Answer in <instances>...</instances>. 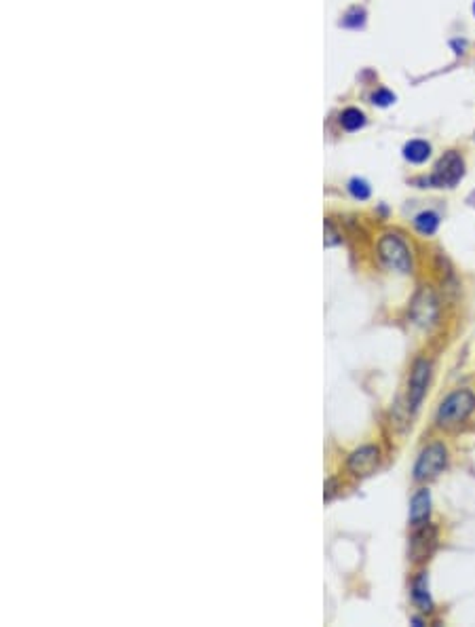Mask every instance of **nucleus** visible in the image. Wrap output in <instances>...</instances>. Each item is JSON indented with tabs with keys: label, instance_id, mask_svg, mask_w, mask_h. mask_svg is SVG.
<instances>
[{
	"label": "nucleus",
	"instance_id": "8",
	"mask_svg": "<svg viewBox=\"0 0 475 627\" xmlns=\"http://www.w3.org/2000/svg\"><path fill=\"white\" fill-rule=\"evenodd\" d=\"M435 539H437L435 537V528H431V526L421 528V531L410 541V553H412V557L414 559H425L433 551Z\"/></svg>",
	"mask_w": 475,
	"mask_h": 627
},
{
	"label": "nucleus",
	"instance_id": "2",
	"mask_svg": "<svg viewBox=\"0 0 475 627\" xmlns=\"http://www.w3.org/2000/svg\"><path fill=\"white\" fill-rule=\"evenodd\" d=\"M378 256L385 262V267H389L391 271H397L403 275L412 273V256L401 237L391 235V233L385 235L378 241Z\"/></svg>",
	"mask_w": 475,
	"mask_h": 627
},
{
	"label": "nucleus",
	"instance_id": "17",
	"mask_svg": "<svg viewBox=\"0 0 475 627\" xmlns=\"http://www.w3.org/2000/svg\"><path fill=\"white\" fill-rule=\"evenodd\" d=\"M363 11L361 9H355V11H351L347 17H345V25H349V28H359L361 23H363Z\"/></svg>",
	"mask_w": 475,
	"mask_h": 627
},
{
	"label": "nucleus",
	"instance_id": "5",
	"mask_svg": "<svg viewBox=\"0 0 475 627\" xmlns=\"http://www.w3.org/2000/svg\"><path fill=\"white\" fill-rule=\"evenodd\" d=\"M437 315H439V307H437V298H435L433 289L427 285L421 287L410 305L412 321L421 327H431L437 321Z\"/></svg>",
	"mask_w": 475,
	"mask_h": 627
},
{
	"label": "nucleus",
	"instance_id": "18",
	"mask_svg": "<svg viewBox=\"0 0 475 627\" xmlns=\"http://www.w3.org/2000/svg\"><path fill=\"white\" fill-rule=\"evenodd\" d=\"M334 488H336V486H334V480H327V482H325V501H330V499L334 497V492H336Z\"/></svg>",
	"mask_w": 475,
	"mask_h": 627
},
{
	"label": "nucleus",
	"instance_id": "15",
	"mask_svg": "<svg viewBox=\"0 0 475 627\" xmlns=\"http://www.w3.org/2000/svg\"><path fill=\"white\" fill-rule=\"evenodd\" d=\"M372 100H374V104L376 106H391L393 102H395V95L391 93V91H387V89H378L374 95H372Z\"/></svg>",
	"mask_w": 475,
	"mask_h": 627
},
{
	"label": "nucleus",
	"instance_id": "14",
	"mask_svg": "<svg viewBox=\"0 0 475 627\" xmlns=\"http://www.w3.org/2000/svg\"><path fill=\"white\" fill-rule=\"evenodd\" d=\"M349 192L355 196V199H367V196H370V186H367V182L355 178V180L349 182Z\"/></svg>",
	"mask_w": 475,
	"mask_h": 627
},
{
	"label": "nucleus",
	"instance_id": "13",
	"mask_svg": "<svg viewBox=\"0 0 475 627\" xmlns=\"http://www.w3.org/2000/svg\"><path fill=\"white\" fill-rule=\"evenodd\" d=\"M341 125H343L347 131H355V129H359V127L365 125V116H363V112H359L357 108H349V110H345V112L341 114Z\"/></svg>",
	"mask_w": 475,
	"mask_h": 627
},
{
	"label": "nucleus",
	"instance_id": "9",
	"mask_svg": "<svg viewBox=\"0 0 475 627\" xmlns=\"http://www.w3.org/2000/svg\"><path fill=\"white\" fill-rule=\"evenodd\" d=\"M429 513H431V494L429 490H418L410 503V522L414 526H421L423 522L429 520Z\"/></svg>",
	"mask_w": 475,
	"mask_h": 627
},
{
	"label": "nucleus",
	"instance_id": "11",
	"mask_svg": "<svg viewBox=\"0 0 475 627\" xmlns=\"http://www.w3.org/2000/svg\"><path fill=\"white\" fill-rule=\"evenodd\" d=\"M431 154V146L423 140H412L403 146V156L410 163H425Z\"/></svg>",
	"mask_w": 475,
	"mask_h": 627
},
{
	"label": "nucleus",
	"instance_id": "7",
	"mask_svg": "<svg viewBox=\"0 0 475 627\" xmlns=\"http://www.w3.org/2000/svg\"><path fill=\"white\" fill-rule=\"evenodd\" d=\"M378 463H381V452H378V448H376V446H361V448H357V450L349 456L347 467H349V471H351L353 475L365 477V475H370V473H374V471H376Z\"/></svg>",
	"mask_w": 475,
	"mask_h": 627
},
{
	"label": "nucleus",
	"instance_id": "4",
	"mask_svg": "<svg viewBox=\"0 0 475 627\" xmlns=\"http://www.w3.org/2000/svg\"><path fill=\"white\" fill-rule=\"evenodd\" d=\"M446 463H448V452H446L444 444H431V446H427L421 452V456L416 460L414 477L418 482L431 480V477H435L439 471L446 467Z\"/></svg>",
	"mask_w": 475,
	"mask_h": 627
},
{
	"label": "nucleus",
	"instance_id": "12",
	"mask_svg": "<svg viewBox=\"0 0 475 627\" xmlns=\"http://www.w3.org/2000/svg\"><path fill=\"white\" fill-rule=\"evenodd\" d=\"M414 226L423 235H433L437 230V226H439V216L433 214V212H423L414 218Z\"/></svg>",
	"mask_w": 475,
	"mask_h": 627
},
{
	"label": "nucleus",
	"instance_id": "10",
	"mask_svg": "<svg viewBox=\"0 0 475 627\" xmlns=\"http://www.w3.org/2000/svg\"><path fill=\"white\" fill-rule=\"evenodd\" d=\"M412 600L416 606H421V610H431V596H429V587H427V575L421 573L414 583H412Z\"/></svg>",
	"mask_w": 475,
	"mask_h": 627
},
{
	"label": "nucleus",
	"instance_id": "19",
	"mask_svg": "<svg viewBox=\"0 0 475 627\" xmlns=\"http://www.w3.org/2000/svg\"><path fill=\"white\" fill-rule=\"evenodd\" d=\"M473 13H475V3H473Z\"/></svg>",
	"mask_w": 475,
	"mask_h": 627
},
{
	"label": "nucleus",
	"instance_id": "6",
	"mask_svg": "<svg viewBox=\"0 0 475 627\" xmlns=\"http://www.w3.org/2000/svg\"><path fill=\"white\" fill-rule=\"evenodd\" d=\"M429 378H431V364L427 359H418L414 361L412 366V374H410V384H408V404L412 410H418L427 387H429Z\"/></svg>",
	"mask_w": 475,
	"mask_h": 627
},
{
	"label": "nucleus",
	"instance_id": "16",
	"mask_svg": "<svg viewBox=\"0 0 475 627\" xmlns=\"http://www.w3.org/2000/svg\"><path fill=\"white\" fill-rule=\"evenodd\" d=\"M325 247H334V245H338L343 239H341V235L336 233V228H334V224H332V220H325Z\"/></svg>",
	"mask_w": 475,
	"mask_h": 627
},
{
	"label": "nucleus",
	"instance_id": "1",
	"mask_svg": "<svg viewBox=\"0 0 475 627\" xmlns=\"http://www.w3.org/2000/svg\"><path fill=\"white\" fill-rule=\"evenodd\" d=\"M473 410H475V395L467 389H461V391L450 393L448 398L442 402L435 420H437L439 426L450 429V426L461 424Z\"/></svg>",
	"mask_w": 475,
	"mask_h": 627
},
{
	"label": "nucleus",
	"instance_id": "3",
	"mask_svg": "<svg viewBox=\"0 0 475 627\" xmlns=\"http://www.w3.org/2000/svg\"><path fill=\"white\" fill-rule=\"evenodd\" d=\"M463 174H465L463 156L458 152L450 150L439 158V163L435 165V172L431 174V178L427 182L437 188H452L454 184H458Z\"/></svg>",
	"mask_w": 475,
	"mask_h": 627
}]
</instances>
